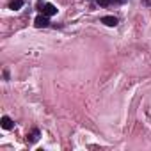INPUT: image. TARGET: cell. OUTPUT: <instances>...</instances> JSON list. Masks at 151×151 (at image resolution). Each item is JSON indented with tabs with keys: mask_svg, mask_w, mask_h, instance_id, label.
I'll return each instance as SVG.
<instances>
[{
	"mask_svg": "<svg viewBox=\"0 0 151 151\" xmlns=\"http://www.w3.org/2000/svg\"><path fill=\"white\" fill-rule=\"evenodd\" d=\"M22 6H23V0H11V4H9V9H13V11H18Z\"/></svg>",
	"mask_w": 151,
	"mask_h": 151,
	"instance_id": "obj_5",
	"label": "cell"
},
{
	"mask_svg": "<svg viewBox=\"0 0 151 151\" xmlns=\"http://www.w3.org/2000/svg\"><path fill=\"white\" fill-rule=\"evenodd\" d=\"M0 124H2V128H4V130H11V128H13V121H11V117H9V116H4V117H2V121H0Z\"/></svg>",
	"mask_w": 151,
	"mask_h": 151,
	"instance_id": "obj_4",
	"label": "cell"
},
{
	"mask_svg": "<svg viewBox=\"0 0 151 151\" xmlns=\"http://www.w3.org/2000/svg\"><path fill=\"white\" fill-rule=\"evenodd\" d=\"M48 23H50V22H48V16H46V14H39V16H37L36 20H34V25H36L37 29L48 27Z\"/></svg>",
	"mask_w": 151,
	"mask_h": 151,
	"instance_id": "obj_2",
	"label": "cell"
},
{
	"mask_svg": "<svg viewBox=\"0 0 151 151\" xmlns=\"http://www.w3.org/2000/svg\"><path fill=\"white\" fill-rule=\"evenodd\" d=\"M96 2H98L100 6H103V7H107V6L110 4V0H96Z\"/></svg>",
	"mask_w": 151,
	"mask_h": 151,
	"instance_id": "obj_7",
	"label": "cell"
},
{
	"mask_svg": "<svg viewBox=\"0 0 151 151\" xmlns=\"http://www.w3.org/2000/svg\"><path fill=\"white\" fill-rule=\"evenodd\" d=\"M37 137H39V132H37V130H34V132H32V133L29 135V139H30V142H36V140H37Z\"/></svg>",
	"mask_w": 151,
	"mask_h": 151,
	"instance_id": "obj_6",
	"label": "cell"
},
{
	"mask_svg": "<svg viewBox=\"0 0 151 151\" xmlns=\"http://www.w3.org/2000/svg\"><path fill=\"white\" fill-rule=\"evenodd\" d=\"M39 9H41L43 14H46V16H53V14H57V7H55L53 4H43V6H39Z\"/></svg>",
	"mask_w": 151,
	"mask_h": 151,
	"instance_id": "obj_1",
	"label": "cell"
},
{
	"mask_svg": "<svg viewBox=\"0 0 151 151\" xmlns=\"http://www.w3.org/2000/svg\"><path fill=\"white\" fill-rule=\"evenodd\" d=\"M101 23H105L107 27H116V25H117V20H116L114 16H103V18H101Z\"/></svg>",
	"mask_w": 151,
	"mask_h": 151,
	"instance_id": "obj_3",
	"label": "cell"
}]
</instances>
